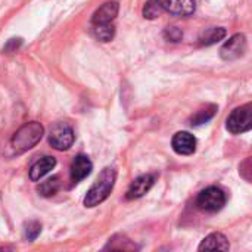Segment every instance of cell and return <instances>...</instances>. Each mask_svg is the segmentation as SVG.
I'll return each instance as SVG.
<instances>
[{
	"label": "cell",
	"mask_w": 252,
	"mask_h": 252,
	"mask_svg": "<svg viewBox=\"0 0 252 252\" xmlns=\"http://www.w3.org/2000/svg\"><path fill=\"white\" fill-rule=\"evenodd\" d=\"M118 12H120V3L118 1H115V0L106 1L99 9H96V12L93 13V16H92V25H96V24H109V22H112L117 18Z\"/></svg>",
	"instance_id": "9"
},
{
	"label": "cell",
	"mask_w": 252,
	"mask_h": 252,
	"mask_svg": "<svg viewBox=\"0 0 252 252\" xmlns=\"http://www.w3.org/2000/svg\"><path fill=\"white\" fill-rule=\"evenodd\" d=\"M56 165V159L53 157H43L38 161H35L30 168V179L32 182L41 180L47 173H50Z\"/></svg>",
	"instance_id": "13"
},
{
	"label": "cell",
	"mask_w": 252,
	"mask_h": 252,
	"mask_svg": "<svg viewBox=\"0 0 252 252\" xmlns=\"http://www.w3.org/2000/svg\"><path fill=\"white\" fill-rule=\"evenodd\" d=\"M154 183H155V177L152 174L139 176L130 185V188L127 190V199H137V198L145 196L151 190V188L154 186Z\"/></svg>",
	"instance_id": "11"
},
{
	"label": "cell",
	"mask_w": 252,
	"mask_h": 252,
	"mask_svg": "<svg viewBox=\"0 0 252 252\" xmlns=\"http://www.w3.org/2000/svg\"><path fill=\"white\" fill-rule=\"evenodd\" d=\"M171 145L179 155H192L196 149V139L189 131H179L174 134Z\"/></svg>",
	"instance_id": "8"
},
{
	"label": "cell",
	"mask_w": 252,
	"mask_h": 252,
	"mask_svg": "<svg viewBox=\"0 0 252 252\" xmlns=\"http://www.w3.org/2000/svg\"><path fill=\"white\" fill-rule=\"evenodd\" d=\"M75 134L68 123H56L49 133V143L56 151H68L74 143Z\"/></svg>",
	"instance_id": "5"
},
{
	"label": "cell",
	"mask_w": 252,
	"mask_h": 252,
	"mask_svg": "<svg viewBox=\"0 0 252 252\" xmlns=\"http://www.w3.org/2000/svg\"><path fill=\"white\" fill-rule=\"evenodd\" d=\"M224 204H226V195L217 186H210L204 189L196 198V205L207 213H217L224 207Z\"/></svg>",
	"instance_id": "4"
},
{
	"label": "cell",
	"mask_w": 252,
	"mask_h": 252,
	"mask_svg": "<svg viewBox=\"0 0 252 252\" xmlns=\"http://www.w3.org/2000/svg\"><path fill=\"white\" fill-rule=\"evenodd\" d=\"M164 37L168 40V41H180L182 37H183V32L180 28L177 27H167L165 31H164Z\"/></svg>",
	"instance_id": "20"
},
{
	"label": "cell",
	"mask_w": 252,
	"mask_h": 252,
	"mask_svg": "<svg viewBox=\"0 0 252 252\" xmlns=\"http://www.w3.org/2000/svg\"><path fill=\"white\" fill-rule=\"evenodd\" d=\"M162 12H168L176 16H189L195 12V0H157Z\"/></svg>",
	"instance_id": "7"
},
{
	"label": "cell",
	"mask_w": 252,
	"mask_h": 252,
	"mask_svg": "<svg viewBox=\"0 0 252 252\" xmlns=\"http://www.w3.org/2000/svg\"><path fill=\"white\" fill-rule=\"evenodd\" d=\"M227 35V31L223 27H211L207 28L205 31L201 32L199 35V44L202 46H211L219 43L220 40H223Z\"/></svg>",
	"instance_id": "14"
},
{
	"label": "cell",
	"mask_w": 252,
	"mask_h": 252,
	"mask_svg": "<svg viewBox=\"0 0 252 252\" xmlns=\"http://www.w3.org/2000/svg\"><path fill=\"white\" fill-rule=\"evenodd\" d=\"M162 13L159 4L157 3V0H148L143 6V16L146 19H155L157 16H159Z\"/></svg>",
	"instance_id": "19"
},
{
	"label": "cell",
	"mask_w": 252,
	"mask_h": 252,
	"mask_svg": "<svg viewBox=\"0 0 252 252\" xmlns=\"http://www.w3.org/2000/svg\"><path fill=\"white\" fill-rule=\"evenodd\" d=\"M61 188V182H59V177L58 176H53L50 179H47L46 182H43L40 186H38V193L41 196H53Z\"/></svg>",
	"instance_id": "17"
},
{
	"label": "cell",
	"mask_w": 252,
	"mask_h": 252,
	"mask_svg": "<svg viewBox=\"0 0 252 252\" xmlns=\"http://www.w3.org/2000/svg\"><path fill=\"white\" fill-rule=\"evenodd\" d=\"M93 170V164L89 159L87 155H77L71 164V180L72 183H80L81 180H84Z\"/></svg>",
	"instance_id": "10"
},
{
	"label": "cell",
	"mask_w": 252,
	"mask_h": 252,
	"mask_svg": "<svg viewBox=\"0 0 252 252\" xmlns=\"http://www.w3.org/2000/svg\"><path fill=\"white\" fill-rule=\"evenodd\" d=\"M115 179H117V173L112 167L103 168L102 173L99 174L97 180L94 182V185L89 189V192L84 198V205L87 208H93V207L102 204L103 201H106L114 189Z\"/></svg>",
	"instance_id": "1"
},
{
	"label": "cell",
	"mask_w": 252,
	"mask_h": 252,
	"mask_svg": "<svg viewBox=\"0 0 252 252\" xmlns=\"http://www.w3.org/2000/svg\"><path fill=\"white\" fill-rule=\"evenodd\" d=\"M41 233V224L35 220H31L28 223H25L24 226V236L27 241L32 242L38 238V235Z\"/></svg>",
	"instance_id": "18"
},
{
	"label": "cell",
	"mask_w": 252,
	"mask_h": 252,
	"mask_svg": "<svg viewBox=\"0 0 252 252\" xmlns=\"http://www.w3.org/2000/svg\"><path fill=\"white\" fill-rule=\"evenodd\" d=\"M252 127V105L247 103L232 111L227 118L226 128L232 134H242L250 131Z\"/></svg>",
	"instance_id": "3"
},
{
	"label": "cell",
	"mask_w": 252,
	"mask_h": 252,
	"mask_svg": "<svg viewBox=\"0 0 252 252\" xmlns=\"http://www.w3.org/2000/svg\"><path fill=\"white\" fill-rule=\"evenodd\" d=\"M43 134H44V128L40 123L31 121L24 124L22 127H19V130H16V133L10 140V148L13 154L19 155L32 149L41 140Z\"/></svg>",
	"instance_id": "2"
},
{
	"label": "cell",
	"mask_w": 252,
	"mask_h": 252,
	"mask_svg": "<svg viewBox=\"0 0 252 252\" xmlns=\"http://www.w3.org/2000/svg\"><path fill=\"white\" fill-rule=\"evenodd\" d=\"M199 251H229L230 245L227 238L223 233H211L208 235L199 245Z\"/></svg>",
	"instance_id": "12"
},
{
	"label": "cell",
	"mask_w": 252,
	"mask_h": 252,
	"mask_svg": "<svg viewBox=\"0 0 252 252\" xmlns=\"http://www.w3.org/2000/svg\"><path fill=\"white\" fill-rule=\"evenodd\" d=\"M93 35L100 41H111L115 35V27L109 24H96L93 25Z\"/></svg>",
	"instance_id": "16"
},
{
	"label": "cell",
	"mask_w": 252,
	"mask_h": 252,
	"mask_svg": "<svg viewBox=\"0 0 252 252\" xmlns=\"http://www.w3.org/2000/svg\"><path fill=\"white\" fill-rule=\"evenodd\" d=\"M216 114H217V106L216 105H207L205 108L199 109L195 115H192L189 123H190V126H201V124L208 123Z\"/></svg>",
	"instance_id": "15"
},
{
	"label": "cell",
	"mask_w": 252,
	"mask_h": 252,
	"mask_svg": "<svg viewBox=\"0 0 252 252\" xmlns=\"http://www.w3.org/2000/svg\"><path fill=\"white\" fill-rule=\"evenodd\" d=\"M247 52V37L244 34L232 35L220 49V56L223 61H236Z\"/></svg>",
	"instance_id": "6"
}]
</instances>
